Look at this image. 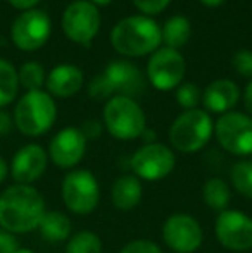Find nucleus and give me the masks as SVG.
Instances as JSON below:
<instances>
[{
    "label": "nucleus",
    "mask_w": 252,
    "mask_h": 253,
    "mask_svg": "<svg viewBox=\"0 0 252 253\" xmlns=\"http://www.w3.org/2000/svg\"><path fill=\"white\" fill-rule=\"evenodd\" d=\"M131 169L138 179L159 181L164 179L175 169V153L162 143H147L131 157Z\"/></svg>",
    "instance_id": "9d476101"
},
{
    "label": "nucleus",
    "mask_w": 252,
    "mask_h": 253,
    "mask_svg": "<svg viewBox=\"0 0 252 253\" xmlns=\"http://www.w3.org/2000/svg\"><path fill=\"white\" fill-rule=\"evenodd\" d=\"M187 64L182 53L173 48H157L147 64V78L157 90L168 91L176 88L185 76Z\"/></svg>",
    "instance_id": "9b49d317"
},
{
    "label": "nucleus",
    "mask_w": 252,
    "mask_h": 253,
    "mask_svg": "<svg viewBox=\"0 0 252 253\" xmlns=\"http://www.w3.org/2000/svg\"><path fill=\"white\" fill-rule=\"evenodd\" d=\"M119 253H162V250L155 243H152V241L135 240L125 245Z\"/></svg>",
    "instance_id": "c756f323"
},
{
    "label": "nucleus",
    "mask_w": 252,
    "mask_h": 253,
    "mask_svg": "<svg viewBox=\"0 0 252 253\" xmlns=\"http://www.w3.org/2000/svg\"><path fill=\"white\" fill-rule=\"evenodd\" d=\"M47 152L40 145H26L16 152L10 164V174L16 184H31L44 176L47 169Z\"/></svg>",
    "instance_id": "dca6fc26"
},
{
    "label": "nucleus",
    "mask_w": 252,
    "mask_h": 253,
    "mask_svg": "<svg viewBox=\"0 0 252 253\" xmlns=\"http://www.w3.org/2000/svg\"><path fill=\"white\" fill-rule=\"evenodd\" d=\"M64 35L71 42L90 45L101 30V14L88 0H76L69 3L62 14Z\"/></svg>",
    "instance_id": "6e6552de"
},
{
    "label": "nucleus",
    "mask_w": 252,
    "mask_h": 253,
    "mask_svg": "<svg viewBox=\"0 0 252 253\" xmlns=\"http://www.w3.org/2000/svg\"><path fill=\"white\" fill-rule=\"evenodd\" d=\"M38 229H40L45 241H49V243H62L71 236V220L66 213L52 210V212H45Z\"/></svg>",
    "instance_id": "aec40b11"
},
{
    "label": "nucleus",
    "mask_w": 252,
    "mask_h": 253,
    "mask_svg": "<svg viewBox=\"0 0 252 253\" xmlns=\"http://www.w3.org/2000/svg\"><path fill=\"white\" fill-rule=\"evenodd\" d=\"M104 80L111 86L112 93L118 91L121 97L133 98L145 93V80L140 69L126 60H112L104 71Z\"/></svg>",
    "instance_id": "2eb2a0df"
},
{
    "label": "nucleus",
    "mask_w": 252,
    "mask_h": 253,
    "mask_svg": "<svg viewBox=\"0 0 252 253\" xmlns=\"http://www.w3.org/2000/svg\"><path fill=\"white\" fill-rule=\"evenodd\" d=\"M90 2L94 3L95 7H97V5H109L112 0H90Z\"/></svg>",
    "instance_id": "58836bf2"
},
{
    "label": "nucleus",
    "mask_w": 252,
    "mask_h": 253,
    "mask_svg": "<svg viewBox=\"0 0 252 253\" xmlns=\"http://www.w3.org/2000/svg\"><path fill=\"white\" fill-rule=\"evenodd\" d=\"M87 152V138L80 127H64L50 141L49 157L61 169L78 166Z\"/></svg>",
    "instance_id": "4468645a"
},
{
    "label": "nucleus",
    "mask_w": 252,
    "mask_h": 253,
    "mask_svg": "<svg viewBox=\"0 0 252 253\" xmlns=\"http://www.w3.org/2000/svg\"><path fill=\"white\" fill-rule=\"evenodd\" d=\"M45 212L44 197L31 184H12L0 195V227L10 234L38 229Z\"/></svg>",
    "instance_id": "f257e3e1"
},
{
    "label": "nucleus",
    "mask_w": 252,
    "mask_h": 253,
    "mask_svg": "<svg viewBox=\"0 0 252 253\" xmlns=\"http://www.w3.org/2000/svg\"><path fill=\"white\" fill-rule=\"evenodd\" d=\"M12 127V121H10V116L7 112H0V136L7 134Z\"/></svg>",
    "instance_id": "f704fd0d"
},
{
    "label": "nucleus",
    "mask_w": 252,
    "mask_h": 253,
    "mask_svg": "<svg viewBox=\"0 0 252 253\" xmlns=\"http://www.w3.org/2000/svg\"><path fill=\"white\" fill-rule=\"evenodd\" d=\"M192 35V26L189 17L185 16H173L164 23L161 30V38L166 48L178 50L180 47L189 43Z\"/></svg>",
    "instance_id": "412c9836"
},
{
    "label": "nucleus",
    "mask_w": 252,
    "mask_h": 253,
    "mask_svg": "<svg viewBox=\"0 0 252 253\" xmlns=\"http://www.w3.org/2000/svg\"><path fill=\"white\" fill-rule=\"evenodd\" d=\"M135 7L138 10H142L147 16H154V14H159L166 9V7L171 3V0H133Z\"/></svg>",
    "instance_id": "7c9ffc66"
},
{
    "label": "nucleus",
    "mask_w": 252,
    "mask_h": 253,
    "mask_svg": "<svg viewBox=\"0 0 252 253\" xmlns=\"http://www.w3.org/2000/svg\"><path fill=\"white\" fill-rule=\"evenodd\" d=\"M57 107L47 91L35 90L21 97L14 109V124L24 136H42L55 123Z\"/></svg>",
    "instance_id": "7ed1b4c3"
},
{
    "label": "nucleus",
    "mask_w": 252,
    "mask_h": 253,
    "mask_svg": "<svg viewBox=\"0 0 252 253\" xmlns=\"http://www.w3.org/2000/svg\"><path fill=\"white\" fill-rule=\"evenodd\" d=\"M81 133L85 134V138L87 140H94V138H97L99 134L102 133V126L99 121H87V123L83 124V127H81Z\"/></svg>",
    "instance_id": "473e14b6"
},
{
    "label": "nucleus",
    "mask_w": 252,
    "mask_h": 253,
    "mask_svg": "<svg viewBox=\"0 0 252 253\" xmlns=\"http://www.w3.org/2000/svg\"><path fill=\"white\" fill-rule=\"evenodd\" d=\"M202 98V91L199 90L197 84L194 83H185L178 88L176 91V102L180 103V107H183L185 110H192L199 105Z\"/></svg>",
    "instance_id": "bb28decb"
},
{
    "label": "nucleus",
    "mask_w": 252,
    "mask_h": 253,
    "mask_svg": "<svg viewBox=\"0 0 252 253\" xmlns=\"http://www.w3.org/2000/svg\"><path fill=\"white\" fill-rule=\"evenodd\" d=\"M161 43V28L147 16L125 17L111 31V45L114 50L128 57L154 53Z\"/></svg>",
    "instance_id": "f03ea898"
},
{
    "label": "nucleus",
    "mask_w": 252,
    "mask_h": 253,
    "mask_svg": "<svg viewBox=\"0 0 252 253\" xmlns=\"http://www.w3.org/2000/svg\"><path fill=\"white\" fill-rule=\"evenodd\" d=\"M202 197L209 209L216 210V212H223L228 209L230 200H232V193H230L228 184L219 177H211L204 183L202 188Z\"/></svg>",
    "instance_id": "4be33fe9"
},
{
    "label": "nucleus",
    "mask_w": 252,
    "mask_h": 253,
    "mask_svg": "<svg viewBox=\"0 0 252 253\" xmlns=\"http://www.w3.org/2000/svg\"><path fill=\"white\" fill-rule=\"evenodd\" d=\"M66 253H102V241L92 231H81L69 238Z\"/></svg>",
    "instance_id": "b1692460"
},
{
    "label": "nucleus",
    "mask_w": 252,
    "mask_h": 253,
    "mask_svg": "<svg viewBox=\"0 0 252 253\" xmlns=\"http://www.w3.org/2000/svg\"><path fill=\"white\" fill-rule=\"evenodd\" d=\"M52 31V21L47 12L38 9L24 10L10 28L14 45L24 52H33L47 43Z\"/></svg>",
    "instance_id": "1a4fd4ad"
},
{
    "label": "nucleus",
    "mask_w": 252,
    "mask_h": 253,
    "mask_svg": "<svg viewBox=\"0 0 252 253\" xmlns=\"http://www.w3.org/2000/svg\"><path fill=\"white\" fill-rule=\"evenodd\" d=\"M7 172H9V167H7V162L0 157V184L3 183V179L7 177Z\"/></svg>",
    "instance_id": "e433bc0d"
},
{
    "label": "nucleus",
    "mask_w": 252,
    "mask_h": 253,
    "mask_svg": "<svg viewBox=\"0 0 252 253\" xmlns=\"http://www.w3.org/2000/svg\"><path fill=\"white\" fill-rule=\"evenodd\" d=\"M14 253H35V252H31L30 248H17Z\"/></svg>",
    "instance_id": "ea45409f"
},
{
    "label": "nucleus",
    "mask_w": 252,
    "mask_h": 253,
    "mask_svg": "<svg viewBox=\"0 0 252 253\" xmlns=\"http://www.w3.org/2000/svg\"><path fill=\"white\" fill-rule=\"evenodd\" d=\"M212 136V121L205 110H185L169 127V141L178 152L194 153L207 145Z\"/></svg>",
    "instance_id": "39448f33"
},
{
    "label": "nucleus",
    "mask_w": 252,
    "mask_h": 253,
    "mask_svg": "<svg viewBox=\"0 0 252 253\" xmlns=\"http://www.w3.org/2000/svg\"><path fill=\"white\" fill-rule=\"evenodd\" d=\"M162 238L166 245L176 253H194L201 248L204 233L197 220L187 213H175L168 217L162 226Z\"/></svg>",
    "instance_id": "ddd939ff"
},
{
    "label": "nucleus",
    "mask_w": 252,
    "mask_h": 253,
    "mask_svg": "<svg viewBox=\"0 0 252 253\" xmlns=\"http://www.w3.org/2000/svg\"><path fill=\"white\" fill-rule=\"evenodd\" d=\"M216 238L232 252H247L252 248V219L239 210H223L216 219Z\"/></svg>",
    "instance_id": "f8f14e48"
},
{
    "label": "nucleus",
    "mask_w": 252,
    "mask_h": 253,
    "mask_svg": "<svg viewBox=\"0 0 252 253\" xmlns=\"http://www.w3.org/2000/svg\"><path fill=\"white\" fill-rule=\"evenodd\" d=\"M104 124L116 140H135L144 134L145 114L133 98L116 95L104 107Z\"/></svg>",
    "instance_id": "20e7f679"
},
{
    "label": "nucleus",
    "mask_w": 252,
    "mask_h": 253,
    "mask_svg": "<svg viewBox=\"0 0 252 253\" xmlns=\"http://www.w3.org/2000/svg\"><path fill=\"white\" fill-rule=\"evenodd\" d=\"M7 2L19 10H30V9H33L40 0H7Z\"/></svg>",
    "instance_id": "72a5a7b5"
},
{
    "label": "nucleus",
    "mask_w": 252,
    "mask_h": 253,
    "mask_svg": "<svg viewBox=\"0 0 252 253\" xmlns=\"http://www.w3.org/2000/svg\"><path fill=\"white\" fill-rule=\"evenodd\" d=\"M19 248V243L14 238V234L0 229V253H14Z\"/></svg>",
    "instance_id": "2f4dec72"
},
{
    "label": "nucleus",
    "mask_w": 252,
    "mask_h": 253,
    "mask_svg": "<svg viewBox=\"0 0 252 253\" xmlns=\"http://www.w3.org/2000/svg\"><path fill=\"white\" fill-rule=\"evenodd\" d=\"M233 69L246 78H252V52L239 50L233 55Z\"/></svg>",
    "instance_id": "cd10ccee"
},
{
    "label": "nucleus",
    "mask_w": 252,
    "mask_h": 253,
    "mask_svg": "<svg viewBox=\"0 0 252 253\" xmlns=\"http://www.w3.org/2000/svg\"><path fill=\"white\" fill-rule=\"evenodd\" d=\"M62 202L73 213H92L101 200V188L95 176L87 169L71 170L62 181Z\"/></svg>",
    "instance_id": "423d86ee"
},
{
    "label": "nucleus",
    "mask_w": 252,
    "mask_h": 253,
    "mask_svg": "<svg viewBox=\"0 0 252 253\" xmlns=\"http://www.w3.org/2000/svg\"><path fill=\"white\" fill-rule=\"evenodd\" d=\"M17 88H19L17 71L9 60L0 59V107L9 105L16 98Z\"/></svg>",
    "instance_id": "5701e85b"
},
{
    "label": "nucleus",
    "mask_w": 252,
    "mask_h": 253,
    "mask_svg": "<svg viewBox=\"0 0 252 253\" xmlns=\"http://www.w3.org/2000/svg\"><path fill=\"white\" fill-rule=\"evenodd\" d=\"M232 183L235 190L246 198H252V160H242L232 167Z\"/></svg>",
    "instance_id": "a878e982"
},
{
    "label": "nucleus",
    "mask_w": 252,
    "mask_h": 253,
    "mask_svg": "<svg viewBox=\"0 0 252 253\" xmlns=\"http://www.w3.org/2000/svg\"><path fill=\"white\" fill-rule=\"evenodd\" d=\"M240 98V90L230 80H216L202 93V102L205 109L212 114H226L237 105Z\"/></svg>",
    "instance_id": "a211bd4d"
},
{
    "label": "nucleus",
    "mask_w": 252,
    "mask_h": 253,
    "mask_svg": "<svg viewBox=\"0 0 252 253\" xmlns=\"http://www.w3.org/2000/svg\"><path fill=\"white\" fill-rule=\"evenodd\" d=\"M144 188L137 176H121L111 188V202L121 212L135 209L140 203Z\"/></svg>",
    "instance_id": "6ab92c4d"
},
{
    "label": "nucleus",
    "mask_w": 252,
    "mask_h": 253,
    "mask_svg": "<svg viewBox=\"0 0 252 253\" xmlns=\"http://www.w3.org/2000/svg\"><path fill=\"white\" fill-rule=\"evenodd\" d=\"M214 134L218 143L232 155L252 153V117L242 112H226L216 121Z\"/></svg>",
    "instance_id": "0eeeda50"
},
{
    "label": "nucleus",
    "mask_w": 252,
    "mask_h": 253,
    "mask_svg": "<svg viewBox=\"0 0 252 253\" xmlns=\"http://www.w3.org/2000/svg\"><path fill=\"white\" fill-rule=\"evenodd\" d=\"M244 103H246L247 112H249L252 117V80L249 81V84H247V88H246V93H244Z\"/></svg>",
    "instance_id": "c9c22d12"
},
{
    "label": "nucleus",
    "mask_w": 252,
    "mask_h": 253,
    "mask_svg": "<svg viewBox=\"0 0 252 253\" xmlns=\"http://www.w3.org/2000/svg\"><path fill=\"white\" fill-rule=\"evenodd\" d=\"M201 2L207 7H218V5H221V3H225L226 0H201Z\"/></svg>",
    "instance_id": "4c0bfd02"
},
{
    "label": "nucleus",
    "mask_w": 252,
    "mask_h": 253,
    "mask_svg": "<svg viewBox=\"0 0 252 253\" xmlns=\"http://www.w3.org/2000/svg\"><path fill=\"white\" fill-rule=\"evenodd\" d=\"M88 91H90V95L95 98V100H111L112 97H114V93H112L111 86L107 84V81L104 80V76H97L94 78V81L90 83V88H88Z\"/></svg>",
    "instance_id": "c85d7f7f"
},
{
    "label": "nucleus",
    "mask_w": 252,
    "mask_h": 253,
    "mask_svg": "<svg viewBox=\"0 0 252 253\" xmlns=\"http://www.w3.org/2000/svg\"><path fill=\"white\" fill-rule=\"evenodd\" d=\"M17 80H19L21 86L26 88L28 91L42 90L45 83V71L40 62H26L21 66Z\"/></svg>",
    "instance_id": "393cba45"
},
{
    "label": "nucleus",
    "mask_w": 252,
    "mask_h": 253,
    "mask_svg": "<svg viewBox=\"0 0 252 253\" xmlns=\"http://www.w3.org/2000/svg\"><path fill=\"white\" fill-rule=\"evenodd\" d=\"M49 95L59 98H69L76 95L83 86V73L73 64H59L49 73L47 80Z\"/></svg>",
    "instance_id": "f3484780"
}]
</instances>
